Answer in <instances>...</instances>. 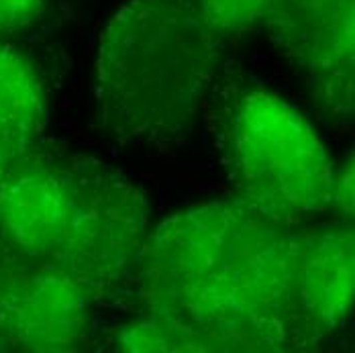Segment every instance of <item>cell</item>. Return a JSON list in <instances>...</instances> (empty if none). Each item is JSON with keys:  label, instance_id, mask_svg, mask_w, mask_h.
I'll return each mask as SVG.
<instances>
[{"label": "cell", "instance_id": "1", "mask_svg": "<svg viewBox=\"0 0 355 353\" xmlns=\"http://www.w3.org/2000/svg\"><path fill=\"white\" fill-rule=\"evenodd\" d=\"M139 266L147 315L190 335L200 352L319 343L300 307V233L239 198L164 218Z\"/></svg>", "mask_w": 355, "mask_h": 353}, {"label": "cell", "instance_id": "2", "mask_svg": "<svg viewBox=\"0 0 355 353\" xmlns=\"http://www.w3.org/2000/svg\"><path fill=\"white\" fill-rule=\"evenodd\" d=\"M23 162L0 182V249L62 268L96 296L116 286L149 237L147 196L94 160Z\"/></svg>", "mask_w": 355, "mask_h": 353}, {"label": "cell", "instance_id": "3", "mask_svg": "<svg viewBox=\"0 0 355 353\" xmlns=\"http://www.w3.org/2000/svg\"><path fill=\"white\" fill-rule=\"evenodd\" d=\"M198 0H129L96 55V112L121 143L172 145L211 101L223 53Z\"/></svg>", "mask_w": 355, "mask_h": 353}, {"label": "cell", "instance_id": "4", "mask_svg": "<svg viewBox=\"0 0 355 353\" xmlns=\"http://www.w3.org/2000/svg\"><path fill=\"white\" fill-rule=\"evenodd\" d=\"M227 170L237 198L284 225L331 211L335 162L313 123L276 92L241 90L227 110Z\"/></svg>", "mask_w": 355, "mask_h": 353}, {"label": "cell", "instance_id": "5", "mask_svg": "<svg viewBox=\"0 0 355 353\" xmlns=\"http://www.w3.org/2000/svg\"><path fill=\"white\" fill-rule=\"evenodd\" d=\"M355 0H266L261 23L335 119L354 114Z\"/></svg>", "mask_w": 355, "mask_h": 353}, {"label": "cell", "instance_id": "6", "mask_svg": "<svg viewBox=\"0 0 355 353\" xmlns=\"http://www.w3.org/2000/svg\"><path fill=\"white\" fill-rule=\"evenodd\" d=\"M94 296L62 268L21 264L4 304V347L35 353L84 350Z\"/></svg>", "mask_w": 355, "mask_h": 353}, {"label": "cell", "instance_id": "7", "mask_svg": "<svg viewBox=\"0 0 355 353\" xmlns=\"http://www.w3.org/2000/svg\"><path fill=\"white\" fill-rule=\"evenodd\" d=\"M355 243L347 223H327L300 233L298 294L317 339L343 325L354 304Z\"/></svg>", "mask_w": 355, "mask_h": 353}, {"label": "cell", "instance_id": "8", "mask_svg": "<svg viewBox=\"0 0 355 353\" xmlns=\"http://www.w3.org/2000/svg\"><path fill=\"white\" fill-rule=\"evenodd\" d=\"M47 94L35 64L19 47L0 43V162H23L47 127Z\"/></svg>", "mask_w": 355, "mask_h": 353}, {"label": "cell", "instance_id": "9", "mask_svg": "<svg viewBox=\"0 0 355 353\" xmlns=\"http://www.w3.org/2000/svg\"><path fill=\"white\" fill-rule=\"evenodd\" d=\"M200 8L218 35H241L257 27L266 0H198Z\"/></svg>", "mask_w": 355, "mask_h": 353}, {"label": "cell", "instance_id": "10", "mask_svg": "<svg viewBox=\"0 0 355 353\" xmlns=\"http://www.w3.org/2000/svg\"><path fill=\"white\" fill-rule=\"evenodd\" d=\"M47 0H0V33H15L33 25Z\"/></svg>", "mask_w": 355, "mask_h": 353}, {"label": "cell", "instance_id": "11", "mask_svg": "<svg viewBox=\"0 0 355 353\" xmlns=\"http://www.w3.org/2000/svg\"><path fill=\"white\" fill-rule=\"evenodd\" d=\"M331 211H337L343 221L354 214V157L337 170L333 176V192H331Z\"/></svg>", "mask_w": 355, "mask_h": 353}, {"label": "cell", "instance_id": "12", "mask_svg": "<svg viewBox=\"0 0 355 353\" xmlns=\"http://www.w3.org/2000/svg\"><path fill=\"white\" fill-rule=\"evenodd\" d=\"M19 266H21V261L12 259L8 253H4L0 249V352L6 350L4 347V304H6L8 288L15 280V274H17Z\"/></svg>", "mask_w": 355, "mask_h": 353}, {"label": "cell", "instance_id": "13", "mask_svg": "<svg viewBox=\"0 0 355 353\" xmlns=\"http://www.w3.org/2000/svg\"><path fill=\"white\" fill-rule=\"evenodd\" d=\"M10 168H12V166H6V164H2V162H0V182L4 180V176H6L8 172H10Z\"/></svg>", "mask_w": 355, "mask_h": 353}]
</instances>
